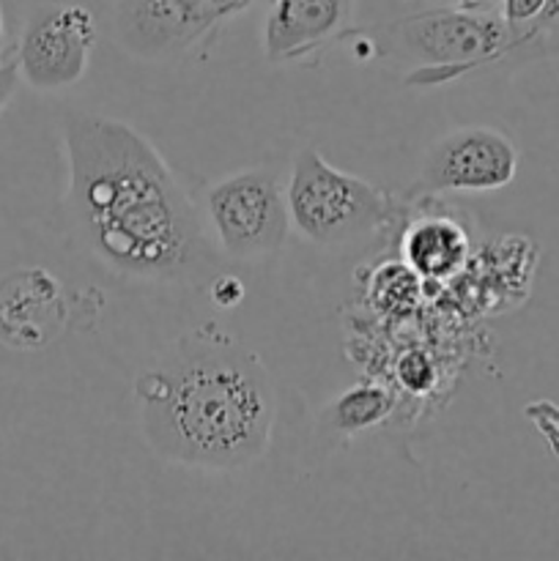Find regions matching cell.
Listing matches in <instances>:
<instances>
[{"label":"cell","instance_id":"obj_1","mask_svg":"<svg viewBox=\"0 0 559 561\" xmlns=\"http://www.w3.org/2000/svg\"><path fill=\"white\" fill-rule=\"evenodd\" d=\"M64 151L66 217L93 257L140 283L201 277V214L148 137L126 121L71 113L64 118Z\"/></svg>","mask_w":559,"mask_h":561},{"label":"cell","instance_id":"obj_2","mask_svg":"<svg viewBox=\"0 0 559 561\" xmlns=\"http://www.w3.org/2000/svg\"><path fill=\"white\" fill-rule=\"evenodd\" d=\"M135 400L153 455L219 474L263 458L277 420L261 356L217 327L181 334L168 362L137 376Z\"/></svg>","mask_w":559,"mask_h":561},{"label":"cell","instance_id":"obj_3","mask_svg":"<svg viewBox=\"0 0 559 561\" xmlns=\"http://www.w3.org/2000/svg\"><path fill=\"white\" fill-rule=\"evenodd\" d=\"M285 206L290 228L318 247L360 239L389 217V197L376 184L332 168L312 146L294 157Z\"/></svg>","mask_w":559,"mask_h":561},{"label":"cell","instance_id":"obj_4","mask_svg":"<svg viewBox=\"0 0 559 561\" xmlns=\"http://www.w3.org/2000/svg\"><path fill=\"white\" fill-rule=\"evenodd\" d=\"M543 36V27H513L491 11L433 9L389 27V47L433 75H464Z\"/></svg>","mask_w":559,"mask_h":561},{"label":"cell","instance_id":"obj_5","mask_svg":"<svg viewBox=\"0 0 559 561\" xmlns=\"http://www.w3.org/2000/svg\"><path fill=\"white\" fill-rule=\"evenodd\" d=\"M206 217L219 250L233 261L274 255L290 230L280 179L263 168L239 170L208 186Z\"/></svg>","mask_w":559,"mask_h":561},{"label":"cell","instance_id":"obj_6","mask_svg":"<svg viewBox=\"0 0 559 561\" xmlns=\"http://www.w3.org/2000/svg\"><path fill=\"white\" fill-rule=\"evenodd\" d=\"M96 16L80 3L42 5L27 16L16 44L22 82L36 91H60L80 82L96 47Z\"/></svg>","mask_w":559,"mask_h":561},{"label":"cell","instance_id":"obj_7","mask_svg":"<svg viewBox=\"0 0 559 561\" xmlns=\"http://www.w3.org/2000/svg\"><path fill=\"white\" fill-rule=\"evenodd\" d=\"M518 148L491 126H460L433 142L420 184L431 192H493L513 184Z\"/></svg>","mask_w":559,"mask_h":561},{"label":"cell","instance_id":"obj_8","mask_svg":"<svg viewBox=\"0 0 559 561\" xmlns=\"http://www.w3.org/2000/svg\"><path fill=\"white\" fill-rule=\"evenodd\" d=\"M217 22L206 0H110L115 42L135 58L184 53Z\"/></svg>","mask_w":559,"mask_h":561},{"label":"cell","instance_id":"obj_9","mask_svg":"<svg viewBox=\"0 0 559 561\" xmlns=\"http://www.w3.org/2000/svg\"><path fill=\"white\" fill-rule=\"evenodd\" d=\"M69 323L60 279L42 266L14 268L0 277V343L11 351H44Z\"/></svg>","mask_w":559,"mask_h":561},{"label":"cell","instance_id":"obj_10","mask_svg":"<svg viewBox=\"0 0 559 561\" xmlns=\"http://www.w3.org/2000/svg\"><path fill=\"white\" fill-rule=\"evenodd\" d=\"M356 0H274L263 22V53L272 64L312 53L351 25Z\"/></svg>","mask_w":559,"mask_h":561},{"label":"cell","instance_id":"obj_11","mask_svg":"<svg viewBox=\"0 0 559 561\" xmlns=\"http://www.w3.org/2000/svg\"><path fill=\"white\" fill-rule=\"evenodd\" d=\"M403 261L420 279H449L469 261V236L453 219H420L403 236Z\"/></svg>","mask_w":559,"mask_h":561},{"label":"cell","instance_id":"obj_12","mask_svg":"<svg viewBox=\"0 0 559 561\" xmlns=\"http://www.w3.org/2000/svg\"><path fill=\"white\" fill-rule=\"evenodd\" d=\"M395 409V398L376 383H356L329 405V425L340 433H362L381 425Z\"/></svg>","mask_w":559,"mask_h":561},{"label":"cell","instance_id":"obj_13","mask_svg":"<svg viewBox=\"0 0 559 561\" xmlns=\"http://www.w3.org/2000/svg\"><path fill=\"white\" fill-rule=\"evenodd\" d=\"M524 420L532 422L551 458L559 463V405L554 400H532L524 405Z\"/></svg>","mask_w":559,"mask_h":561},{"label":"cell","instance_id":"obj_14","mask_svg":"<svg viewBox=\"0 0 559 561\" xmlns=\"http://www.w3.org/2000/svg\"><path fill=\"white\" fill-rule=\"evenodd\" d=\"M398 381L403 383L409 392H427L436 381V370H433L431 356L422 351H409L403 359L398 362Z\"/></svg>","mask_w":559,"mask_h":561},{"label":"cell","instance_id":"obj_15","mask_svg":"<svg viewBox=\"0 0 559 561\" xmlns=\"http://www.w3.org/2000/svg\"><path fill=\"white\" fill-rule=\"evenodd\" d=\"M499 5H502V16L513 27H535L548 0H502Z\"/></svg>","mask_w":559,"mask_h":561},{"label":"cell","instance_id":"obj_16","mask_svg":"<svg viewBox=\"0 0 559 561\" xmlns=\"http://www.w3.org/2000/svg\"><path fill=\"white\" fill-rule=\"evenodd\" d=\"M241 299H244V283H241L239 277H233V274H223V277L214 279L212 285L214 305L223 307V310H230V307L241 305Z\"/></svg>","mask_w":559,"mask_h":561},{"label":"cell","instance_id":"obj_17","mask_svg":"<svg viewBox=\"0 0 559 561\" xmlns=\"http://www.w3.org/2000/svg\"><path fill=\"white\" fill-rule=\"evenodd\" d=\"M22 75L16 58L0 60V113L11 104V99L16 96V88H20Z\"/></svg>","mask_w":559,"mask_h":561},{"label":"cell","instance_id":"obj_18","mask_svg":"<svg viewBox=\"0 0 559 561\" xmlns=\"http://www.w3.org/2000/svg\"><path fill=\"white\" fill-rule=\"evenodd\" d=\"M258 0H206V5L212 9V14L217 16V20H228V16L241 14V11H247Z\"/></svg>","mask_w":559,"mask_h":561},{"label":"cell","instance_id":"obj_19","mask_svg":"<svg viewBox=\"0 0 559 561\" xmlns=\"http://www.w3.org/2000/svg\"><path fill=\"white\" fill-rule=\"evenodd\" d=\"M502 0H458L460 9L466 11H493Z\"/></svg>","mask_w":559,"mask_h":561},{"label":"cell","instance_id":"obj_20","mask_svg":"<svg viewBox=\"0 0 559 561\" xmlns=\"http://www.w3.org/2000/svg\"><path fill=\"white\" fill-rule=\"evenodd\" d=\"M557 20H559V0H548L546 11H543L540 22H537L535 27H546V25H551V22H557Z\"/></svg>","mask_w":559,"mask_h":561},{"label":"cell","instance_id":"obj_21","mask_svg":"<svg viewBox=\"0 0 559 561\" xmlns=\"http://www.w3.org/2000/svg\"><path fill=\"white\" fill-rule=\"evenodd\" d=\"M3 47H5V20H3V11H0V60H3Z\"/></svg>","mask_w":559,"mask_h":561}]
</instances>
